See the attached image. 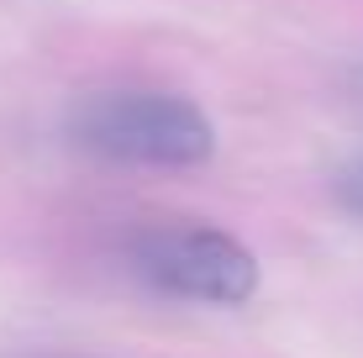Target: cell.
<instances>
[{
    "label": "cell",
    "instance_id": "6da1fadb",
    "mask_svg": "<svg viewBox=\"0 0 363 358\" xmlns=\"http://www.w3.org/2000/svg\"><path fill=\"white\" fill-rule=\"evenodd\" d=\"M69 138L127 169H195L216 153V127L195 101L164 90H100L74 106Z\"/></svg>",
    "mask_w": 363,
    "mask_h": 358
},
{
    "label": "cell",
    "instance_id": "7a4b0ae2",
    "mask_svg": "<svg viewBox=\"0 0 363 358\" xmlns=\"http://www.w3.org/2000/svg\"><path fill=\"white\" fill-rule=\"evenodd\" d=\"M132 274L147 290L195 306H242L258 290V258L221 227H147L127 248Z\"/></svg>",
    "mask_w": 363,
    "mask_h": 358
},
{
    "label": "cell",
    "instance_id": "3957f363",
    "mask_svg": "<svg viewBox=\"0 0 363 358\" xmlns=\"http://www.w3.org/2000/svg\"><path fill=\"white\" fill-rule=\"evenodd\" d=\"M342 201L363 216V164H358V169H347V179H342Z\"/></svg>",
    "mask_w": 363,
    "mask_h": 358
}]
</instances>
